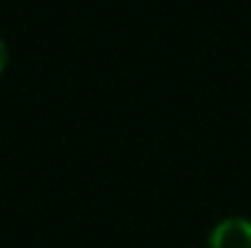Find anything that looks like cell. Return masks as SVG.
Masks as SVG:
<instances>
[{"label":"cell","mask_w":251,"mask_h":248,"mask_svg":"<svg viewBox=\"0 0 251 248\" xmlns=\"http://www.w3.org/2000/svg\"><path fill=\"white\" fill-rule=\"evenodd\" d=\"M5 64H8V45H5V40L0 38V75H3Z\"/></svg>","instance_id":"2"},{"label":"cell","mask_w":251,"mask_h":248,"mask_svg":"<svg viewBox=\"0 0 251 248\" xmlns=\"http://www.w3.org/2000/svg\"><path fill=\"white\" fill-rule=\"evenodd\" d=\"M208 248H251V219L227 216L211 229Z\"/></svg>","instance_id":"1"}]
</instances>
